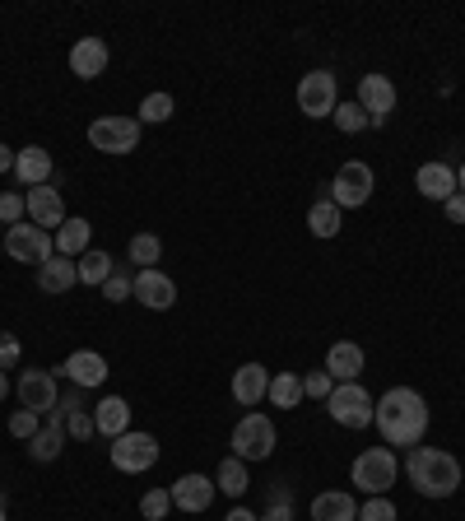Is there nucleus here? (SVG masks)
<instances>
[{
    "instance_id": "9d476101",
    "label": "nucleus",
    "mask_w": 465,
    "mask_h": 521,
    "mask_svg": "<svg viewBox=\"0 0 465 521\" xmlns=\"http://www.w3.org/2000/svg\"><path fill=\"white\" fill-rule=\"evenodd\" d=\"M331 201L340 210H359L372 201V168L363 159H349L340 173L331 177Z\"/></svg>"
},
{
    "instance_id": "9b49d317",
    "label": "nucleus",
    "mask_w": 465,
    "mask_h": 521,
    "mask_svg": "<svg viewBox=\"0 0 465 521\" xmlns=\"http://www.w3.org/2000/svg\"><path fill=\"white\" fill-rule=\"evenodd\" d=\"M19 405L24 410H33V415H52L56 401H61V387H56V373H47V368H28V373H19Z\"/></svg>"
},
{
    "instance_id": "c85d7f7f",
    "label": "nucleus",
    "mask_w": 465,
    "mask_h": 521,
    "mask_svg": "<svg viewBox=\"0 0 465 521\" xmlns=\"http://www.w3.org/2000/svg\"><path fill=\"white\" fill-rule=\"evenodd\" d=\"M270 405H279V410H298L303 405V377L298 373H275L270 377Z\"/></svg>"
},
{
    "instance_id": "4be33fe9",
    "label": "nucleus",
    "mask_w": 465,
    "mask_h": 521,
    "mask_svg": "<svg viewBox=\"0 0 465 521\" xmlns=\"http://www.w3.org/2000/svg\"><path fill=\"white\" fill-rule=\"evenodd\" d=\"M312 521H359V503L345 489H326L312 498Z\"/></svg>"
},
{
    "instance_id": "7c9ffc66",
    "label": "nucleus",
    "mask_w": 465,
    "mask_h": 521,
    "mask_svg": "<svg viewBox=\"0 0 465 521\" xmlns=\"http://www.w3.org/2000/svg\"><path fill=\"white\" fill-rule=\"evenodd\" d=\"M159 256H163V238H159V233H135V238H131V261L140 270H154Z\"/></svg>"
},
{
    "instance_id": "8fccbe9b",
    "label": "nucleus",
    "mask_w": 465,
    "mask_h": 521,
    "mask_svg": "<svg viewBox=\"0 0 465 521\" xmlns=\"http://www.w3.org/2000/svg\"><path fill=\"white\" fill-rule=\"evenodd\" d=\"M0 521H10V517H5V503H0Z\"/></svg>"
},
{
    "instance_id": "412c9836",
    "label": "nucleus",
    "mask_w": 465,
    "mask_h": 521,
    "mask_svg": "<svg viewBox=\"0 0 465 521\" xmlns=\"http://www.w3.org/2000/svg\"><path fill=\"white\" fill-rule=\"evenodd\" d=\"M107 70V42L103 38H80L70 47V75L80 80H98Z\"/></svg>"
},
{
    "instance_id": "58836bf2",
    "label": "nucleus",
    "mask_w": 465,
    "mask_h": 521,
    "mask_svg": "<svg viewBox=\"0 0 465 521\" xmlns=\"http://www.w3.org/2000/svg\"><path fill=\"white\" fill-rule=\"evenodd\" d=\"M359 521H396V503L386 494H377V498H368L359 508Z\"/></svg>"
},
{
    "instance_id": "1a4fd4ad",
    "label": "nucleus",
    "mask_w": 465,
    "mask_h": 521,
    "mask_svg": "<svg viewBox=\"0 0 465 521\" xmlns=\"http://www.w3.org/2000/svg\"><path fill=\"white\" fill-rule=\"evenodd\" d=\"M112 466L121 470V475H145L154 461H159V438L154 433H121V438H112Z\"/></svg>"
},
{
    "instance_id": "f257e3e1",
    "label": "nucleus",
    "mask_w": 465,
    "mask_h": 521,
    "mask_svg": "<svg viewBox=\"0 0 465 521\" xmlns=\"http://www.w3.org/2000/svg\"><path fill=\"white\" fill-rule=\"evenodd\" d=\"M372 424L391 447H419L428 433V401L414 387H391L372 410Z\"/></svg>"
},
{
    "instance_id": "f8f14e48",
    "label": "nucleus",
    "mask_w": 465,
    "mask_h": 521,
    "mask_svg": "<svg viewBox=\"0 0 465 521\" xmlns=\"http://www.w3.org/2000/svg\"><path fill=\"white\" fill-rule=\"evenodd\" d=\"M52 373H61L70 387H80V391H98L107 382V359L98 349H75V354H70L61 368H52Z\"/></svg>"
},
{
    "instance_id": "0eeeda50",
    "label": "nucleus",
    "mask_w": 465,
    "mask_h": 521,
    "mask_svg": "<svg viewBox=\"0 0 465 521\" xmlns=\"http://www.w3.org/2000/svg\"><path fill=\"white\" fill-rule=\"evenodd\" d=\"M326 410H331V419L340 428H372L377 401H372L368 387H359V382H335V391L326 396Z\"/></svg>"
},
{
    "instance_id": "393cba45",
    "label": "nucleus",
    "mask_w": 465,
    "mask_h": 521,
    "mask_svg": "<svg viewBox=\"0 0 465 521\" xmlns=\"http://www.w3.org/2000/svg\"><path fill=\"white\" fill-rule=\"evenodd\" d=\"M75 284H80V270H75L70 256H52L47 266H38V289L42 294H66V289H75Z\"/></svg>"
},
{
    "instance_id": "f3484780",
    "label": "nucleus",
    "mask_w": 465,
    "mask_h": 521,
    "mask_svg": "<svg viewBox=\"0 0 465 521\" xmlns=\"http://www.w3.org/2000/svg\"><path fill=\"white\" fill-rule=\"evenodd\" d=\"M266 391H270L266 363H242L238 373H233V401H238L242 410H256V405L266 401Z\"/></svg>"
},
{
    "instance_id": "b1692460",
    "label": "nucleus",
    "mask_w": 465,
    "mask_h": 521,
    "mask_svg": "<svg viewBox=\"0 0 465 521\" xmlns=\"http://www.w3.org/2000/svg\"><path fill=\"white\" fill-rule=\"evenodd\" d=\"M89 238H93V224H89V219H66V224L52 233L56 256H70V261H80V256L89 252Z\"/></svg>"
},
{
    "instance_id": "4468645a",
    "label": "nucleus",
    "mask_w": 465,
    "mask_h": 521,
    "mask_svg": "<svg viewBox=\"0 0 465 521\" xmlns=\"http://www.w3.org/2000/svg\"><path fill=\"white\" fill-rule=\"evenodd\" d=\"M24 201H28V224L47 228V233L70 219L66 201H61V191H56V187H33V191H24Z\"/></svg>"
},
{
    "instance_id": "a878e982",
    "label": "nucleus",
    "mask_w": 465,
    "mask_h": 521,
    "mask_svg": "<svg viewBox=\"0 0 465 521\" xmlns=\"http://www.w3.org/2000/svg\"><path fill=\"white\" fill-rule=\"evenodd\" d=\"M93 424H98L103 438H121V433H131V405L121 401V396H107V401H98V410H93Z\"/></svg>"
},
{
    "instance_id": "a211bd4d",
    "label": "nucleus",
    "mask_w": 465,
    "mask_h": 521,
    "mask_svg": "<svg viewBox=\"0 0 465 521\" xmlns=\"http://www.w3.org/2000/svg\"><path fill=\"white\" fill-rule=\"evenodd\" d=\"M14 182H19V187H47V182H52V154H47V149L42 145H24L19 149V159H14Z\"/></svg>"
},
{
    "instance_id": "4c0bfd02",
    "label": "nucleus",
    "mask_w": 465,
    "mask_h": 521,
    "mask_svg": "<svg viewBox=\"0 0 465 521\" xmlns=\"http://www.w3.org/2000/svg\"><path fill=\"white\" fill-rule=\"evenodd\" d=\"M38 428H42V415H33V410H14V415H10V438L28 442Z\"/></svg>"
},
{
    "instance_id": "7ed1b4c3",
    "label": "nucleus",
    "mask_w": 465,
    "mask_h": 521,
    "mask_svg": "<svg viewBox=\"0 0 465 521\" xmlns=\"http://www.w3.org/2000/svg\"><path fill=\"white\" fill-rule=\"evenodd\" d=\"M275 424H270V415H261V410H247V415L233 424V456L238 461H266L270 452H275Z\"/></svg>"
},
{
    "instance_id": "dca6fc26",
    "label": "nucleus",
    "mask_w": 465,
    "mask_h": 521,
    "mask_svg": "<svg viewBox=\"0 0 465 521\" xmlns=\"http://www.w3.org/2000/svg\"><path fill=\"white\" fill-rule=\"evenodd\" d=\"M135 298H140L149 312H168L177 303V284L168 280L163 270H135Z\"/></svg>"
},
{
    "instance_id": "cd10ccee",
    "label": "nucleus",
    "mask_w": 465,
    "mask_h": 521,
    "mask_svg": "<svg viewBox=\"0 0 465 521\" xmlns=\"http://www.w3.org/2000/svg\"><path fill=\"white\" fill-rule=\"evenodd\" d=\"M340 224H345V210L326 196V201H317L312 210H307V228L317 233V238H335L340 233Z\"/></svg>"
},
{
    "instance_id": "20e7f679",
    "label": "nucleus",
    "mask_w": 465,
    "mask_h": 521,
    "mask_svg": "<svg viewBox=\"0 0 465 521\" xmlns=\"http://www.w3.org/2000/svg\"><path fill=\"white\" fill-rule=\"evenodd\" d=\"M396 475H400V461L386 452V447H368V452H359L354 456V466H349V480L359 484L368 498L386 494V489L396 484Z\"/></svg>"
},
{
    "instance_id": "5701e85b",
    "label": "nucleus",
    "mask_w": 465,
    "mask_h": 521,
    "mask_svg": "<svg viewBox=\"0 0 465 521\" xmlns=\"http://www.w3.org/2000/svg\"><path fill=\"white\" fill-rule=\"evenodd\" d=\"M326 373H331L335 382H359V373H363V349L349 345V340L331 345V349H326Z\"/></svg>"
},
{
    "instance_id": "a18cd8bd",
    "label": "nucleus",
    "mask_w": 465,
    "mask_h": 521,
    "mask_svg": "<svg viewBox=\"0 0 465 521\" xmlns=\"http://www.w3.org/2000/svg\"><path fill=\"white\" fill-rule=\"evenodd\" d=\"M224 521H261V517H256L252 508H228V517H224Z\"/></svg>"
},
{
    "instance_id": "de8ad7c7",
    "label": "nucleus",
    "mask_w": 465,
    "mask_h": 521,
    "mask_svg": "<svg viewBox=\"0 0 465 521\" xmlns=\"http://www.w3.org/2000/svg\"><path fill=\"white\" fill-rule=\"evenodd\" d=\"M456 191L465 196V163H461V173H456Z\"/></svg>"
},
{
    "instance_id": "aec40b11",
    "label": "nucleus",
    "mask_w": 465,
    "mask_h": 521,
    "mask_svg": "<svg viewBox=\"0 0 465 521\" xmlns=\"http://www.w3.org/2000/svg\"><path fill=\"white\" fill-rule=\"evenodd\" d=\"M173 494V508H182V512H205L214 503V480H205V475H182V480L168 489Z\"/></svg>"
},
{
    "instance_id": "f03ea898",
    "label": "nucleus",
    "mask_w": 465,
    "mask_h": 521,
    "mask_svg": "<svg viewBox=\"0 0 465 521\" xmlns=\"http://www.w3.org/2000/svg\"><path fill=\"white\" fill-rule=\"evenodd\" d=\"M405 475L424 498H452L461 489V461L442 447H410Z\"/></svg>"
},
{
    "instance_id": "c756f323",
    "label": "nucleus",
    "mask_w": 465,
    "mask_h": 521,
    "mask_svg": "<svg viewBox=\"0 0 465 521\" xmlns=\"http://www.w3.org/2000/svg\"><path fill=\"white\" fill-rule=\"evenodd\" d=\"M214 489H224L228 498H238L252 489V480H247V461H238V456H228L224 466H219V475H214Z\"/></svg>"
},
{
    "instance_id": "79ce46f5",
    "label": "nucleus",
    "mask_w": 465,
    "mask_h": 521,
    "mask_svg": "<svg viewBox=\"0 0 465 521\" xmlns=\"http://www.w3.org/2000/svg\"><path fill=\"white\" fill-rule=\"evenodd\" d=\"M261 521H293V503H289V489H279L275 498L266 503V517Z\"/></svg>"
},
{
    "instance_id": "37998d69",
    "label": "nucleus",
    "mask_w": 465,
    "mask_h": 521,
    "mask_svg": "<svg viewBox=\"0 0 465 521\" xmlns=\"http://www.w3.org/2000/svg\"><path fill=\"white\" fill-rule=\"evenodd\" d=\"M442 210H447V219H452V224H465V196H461V191H456L452 201H442Z\"/></svg>"
},
{
    "instance_id": "2eb2a0df",
    "label": "nucleus",
    "mask_w": 465,
    "mask_h": 521,
    "mask_svg": "<svg viewBox=\"0 0 465 521\" xmlns=\"http://www.w3.org/2000/svg\"><path fill=\"white\" fill-rule=\"evenodd\" d=\"M66 438H70V433H66V410H52V415H47V424H42L38 433L28 438V456L47 466V461H56V456L66 452Z\"/></svg>"
},
{
    "instance_id": "6ab92c4d",
    "label": "nucleus",
    "mask_w": 465,
    "mask_h": 521,
    "mask_svg": "<svg viewBox=\"0 0 465 521\" xmlns=\"http://www.w3.org/2000/svg\"><path fill=\"white\" fill-rule=\"evenodd\" d=\"M414 187H419L424 201H452L456 196V168H447V163H419Z\"/></svg>"
},
{
    "instance_id": "72a5a7b5",
    "label": "nucleus",
    "mask_w": 465,
    "mask_h": 521,
    "mask_svg": "<svg viewBox=\"0 0 465 521\" xmlns=\"http://www.w3.org/2000/svg\"><path fill=\"white\" fill-rule=\"evenodd\" d=\"M168 512H173V494H168V489H149V494L140 498V517L145 521H163Z\"/></svg>"
},
{
    "instance_id": "e433bc0d",
    "label": "nucleus",
    "mask_w": 465,
    "mask_h": 521,
    "mask_svg": "<svg viewBox=\"0 0 465 521\" xmlns=\"http://www.w3.org/2000/svg\"><path fill=\"white\" fill-rule=\"evenodd\" d=\"M331 391H335V377L326 373V368H321V373H307V377H303V396H307V401H326Z\"/></svg>"
},
{
    "instance_id": "ea45409f",
    "label": "nucleus",
    "mask_w": 465,
    "mask_h": 521,
    "mask_svg": "<svg viewBox=\"0 0 465 521\" xmlns=\"http://www.w3.org/2000/svg\"><path fill=\"white\" fill-rule=\"evenodd\" d=\"M66 433H70V438H80V442H89L93 433H98L93 415H84V405H80V410H70V415H66Z\"/></svg>"
},
{
    "instance_id": "ddd939ff",
    "label": "nucleus",
    "mask_w": 465,
    "mask_h": 521,
    "mask_svg": "<svg viewBox=\"0 0 465 521\" xmlns=\"http://www.w3.org/2000/svg\"><path fill=\"white\" fill-rule=\"evenodd\" d=\"M354 103L368 112V126H386V117L396 112V84L386 80V75H363Z\"/></svg>"
},
{
    "instance_id": "2f4dec72",
    "label": "nucleus",
    "mask_w": 465,
    "mask_h": 521,
    "mask_svg": "<svg viewBox=\"0 0 465 521\" xmlns=\"http://www.w3.org/2000/svg\"><path fill=\"white\" fill-rule=\"evenodd\" d=\"M168 117H173V94H149L140 103V126H163Z\"/></svg>"
},
{
    "instance_id": "c03bdc74",
    "label": "nucleus",
    "mask_w": 465,
    "mask_h": 521,
    "mask_svg": "<svg viewBox=\"0 0 465 521\" xmlns=\"http://www.w3.org/2000/svg\"><path fill=\"white\" fill-rule=\"evenodd\" d=\"M14 159H19V149L0 145V173H14Z\"/></svg>"
},
{
    "instance_id": "6e6552de",
    "label": "nucleus",
    "mask_w": 465,
    "mask_h": 521,
    "mask_svg": "<svg viewBox=\"0 0 465 521\" xmlns=\"http://www.w3.org/2000/svg\"><path fill=\"white\" fill-rule=\"evenodd\" d=\"M335 107H340L335 75L331 70H307L303 84H298V112L307 121H321V117H335Z\"/></svg>"
},
{
    "instance_id": "f704fd0d",
    "label": "nucleus",
    "mask_w": 465,
    "mask_h": 521,
    "mask_svg": "<svg viewBox=\"0 0 465 521\" xmlns=\"http://www.w3.org/2000/svg\"><path fill=\"white\" fill-rule=\"evenodd\" d=\"M103 298L107 303H126V298H135V275H126V270H112L103 284Z\"/></svg>"
},
{
    "instance_id": "c9c22d12",
    "label": "nucleus",
    "mask_w": 465,
    "mask_h": 521,
    "mask_svg": "<svg viewBox=\"0 0 465 521\" xmlns=\"http://www.w3.org/2000/svg\"><path fill=\"white\" fill-rule=\"evenodd\" d=\"M24 214H28V201L19 196V191H0V224H5V228L24 224Z\"/></svg>"
},
{
    "instance_id": "423d86ee",
    "label": "nucleus",
    "mask_w": 465,
    "mask_h": 521,
    "mask_svg": "<svg viewBox=\"0 0 465 521\" xmlns=\"http://www.w3.org/2000/svg\"><path fill=\"white\" fill-rule=\"evenodd\" d=\"M89 145L98 149V154H131V149H140V117H121V112L93 117Z\"/></svg>"
},
{
    "instance_id": "09e8293b",
    "label": "nucleus",
    "mask_w": 465,
    "mask_h": 521,
    "mask_svg": "<svg viewBox=\"0 0 465 521\" xmlns=\"http://www.w3.org/2000/svg\"><path fill=\"white\" fill-rule=\"evenodd\" d=\"M0 256H5V233H0Z\"/></svg>"
},
{
    "instance_id": "bb28decb",
    "label": "nucleus",
    "mask_w": 465,
    "mask_h": 521,
    "mask_svg": "<svg viewBox=\"0 0 465 521\" xmlns=\"http://www.w3.org/2000/svg\"><path fill=\"white\" fill-rule=\"evenodd\" d=\"M75 270H80V284H89V289L98 284V289H103L107 275L117 270V261H112V252H98V247H89V252L75 261Z\"/></svg>"
},
{
    "instance_id": "49530a36",
    "label": "nucleus",
    "mask_w": 465,
    "mask_h": 521,
    "mask_svg": "<svg viewBox=\"0 0 465 521\" xmlns=\"http://www.w3.org/2000/svg\"><path fill=\"white\" fill-rule=\"evenodd\" d=\"M10 396V373H0V401Z\"/></svg>"
},
{
    "instance_id": "a19ab883",
    "label": "nucleus",
    "mask_w": 465,
    "mask_h": 521,
    "mask_svg": "<svg viewBox=\"0 0 465 521\" xmlns=\"http://www.w3.org/2000/svg\"><path fill=\"white\" fill-rule=\"evenodd\" d=\"M19 359H24V345H19L10 331H0V373H10Z\"/></svg>"
},
{
    "instance_id": "39448f33",
    "label": "nucleus",
    "mask_w": 465,
    "mask_h": 521,
    "mask_svg": "<svg viewBox=\"0 0 465 521\" xmlns=\"http://www.w3.org/2000/svg\"><path fill=\"white\" fill-rule=\"evenodd\" d=\"M5 256L10 261H19V266H47L56 256V242H52V233L47 228H38V224H10L5 228Z\"/></svg>"
},
{
    "instance_id": "473e14b6",
    "label": "nucleus",
    "mask_w": 465,
    "mask_h": 521,
    "mask_svg": "<svg viewBox=\"0 0 465 521\" xmlns=\"http://www.w3.org/2000/svg\"><path fill=\"white\" fill-rule=\"evenodd\" d=\"M335 126H340V135H359V131H368V112H363L359 103H340L335 107Z\"/></svg>"
}]
</instances>
